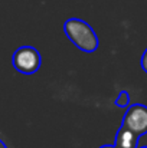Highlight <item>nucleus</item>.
Wrapping results in <instances>:
<instances>
[{"instance_id":"423d86ee","label":"nucleus","mask_w":147,"mask_h":148,"mask_svg":"<svg viewBox=\"0 0 147 148\" xmlns=\"http://www.w3.org/2000/svg\"><path fill=\"white\" fill-rule=\"evenodd\" d=\"M140 65H141V69L147 73V49L143 52V56H141V62H140Z\"/></svg>"},{"instance_id":"7ed1b4c3","label":"nucleus","mask_w":147,"mask_h":148,"mask_svg":"<svg viewBox=\"0 0 147 148\" xmlns=\"http://www.w3.org/2000/svg\"><path fill=\"white\" fill-rule=\"evenodd\" d=\"M123 125L139 134H147V106L143 103L130 105L123 116Z\"/></svg>"},{"instance_id":"20e7f679","label":"nucleus","mask_w":147,"mask_h":148,"mask_svg":"<svg viewBox=\"0 0 147 148\" xmlns=\"http://www.w3.org/2000/svg\"><path fill=\"white\" fill-rule=\"evenodd\" d=\"M140 135L131 131L130 128L121 125L115 134V147L117 148H139Z\"/></svg>"},{"instance_id":"1a4fd4ad","label":"nucleus","mask_w":147,"mask_h":148,"mask_svg":"<svg viewBox=\"0 0 147 148\" xmlns=\"http://www.w3.org/2000/svg\"><path fill=\"white\" fill-rule=\"evenodd\" d=\"M139 148H147V147H139Z\"/></svg>"},{"instance_id":"0eeeda50","label":"nucleus","mask_w":147,"mask_h":148,"mask_svg":"<svg viewBox=\"0 0 147 148\" xmlns=\"http://www.w3.org/2000/svg\"><path fill=\"white\" fill-rule=\"evenodd\" d=\"M0 148H7V145L4 144V141H3L1 138H0Z\"/></svg>"},{"instance_id":"39448f33","label":"nucleus","mask_w":147,"mask_h":148,"mask_svg":"<svg viewBox=\"0 0 147 148\" xmlns=\"http://www.w3.org/2000/svg\"><path fill=\"white\" fill-rule=\"evenodd\" d=\"M130 94L127 92V91H121L120 94H118V97L115 99V105L117 106H120V108H128L130 106Z\"/></svg>"},{"instance_id":"f03ea898","label":"nucleus","mask_w":147,"mask_h":148,"mask_svg":"<svg viewBox=\"0 0 147 148\" xmlns=\"http://www.w3.org/2000/svg\"><path fill=\"white\" fill-rule=\"evenodd\" d=\"M12 65L23 75H33L42 65V56L33 46H20L13 52Z\"/></svg>"},{"instance_id":"f257e3e1","label":"nucleus","mask_w":147,"mask_h":148,"mask_svg":"<svg viewBox=\"0 0 147 148\" xmlns=\"http://www.w3.org/2000/svg\"><path fill=\"white\" fill-rule=\"evenodd\" d=\"M63 32L68 36V39L82 52L92 53L99 46V39L95 30L92 29L91 25H88L82 19L78 17L68 19L63 23Z\"/></svg>"},{"instance_id":"6e6552de","label":"nucleus","mask_w":147,"mask_h":148,"mask_svg":"<svg viewBox=\"0 0 147 148\" xmlns=\"http://www.w3.org/2000/svg\"><path fill=\"white\" fill-rule=\"evenodd\" d=\"M99 148H117L115 145H110V144H107V145H102V147H99Z\"/></svg>"}]
</instances>
